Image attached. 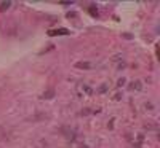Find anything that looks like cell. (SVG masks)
Wrapping results in <instances>:
<instances>
[{"label": "cell", "instance_id": "6da1fadb", "mask_svg": "<svg viewBox=\"0 0 160 148\" xmlns=\"http://www.w3.org/2000/svg\"><path fill=\"white\" fill-rule=\"evenodd\" d=\"M66 34H69L68 29H59V30H50L48 35H66Z\"/></svg>", "mask_w": 160, "mask_h": 148}, {"label": "cell", "instance_id": "7a4b0ae2", "mask_svg": "<svg viewBox=\"0 0 160 148\" xmlns=\"http://www.w3.org/2000/svg\"><path fill=\"white\" fill-rule=\"evenodd\" d=\"M77 67L78 69H90L91 64L90 62H77Z\"/></svg>", "mask_w": 160, "mask_h": 148}, {"label": "cell", "instance_id": "3957f363", "mask_svg": "<svg viewBox=\"0 0 160 148\" xmlns=\"http://www.w3.org/2000/svg\"><path fill=\"white\" fill-rule=\"evenodd\" d=\"M10 7V2H7V3H2V8L5 10V8H8Z\"/></svg>", "mask_w": 160, "mask_h": 148}]
</instances>
